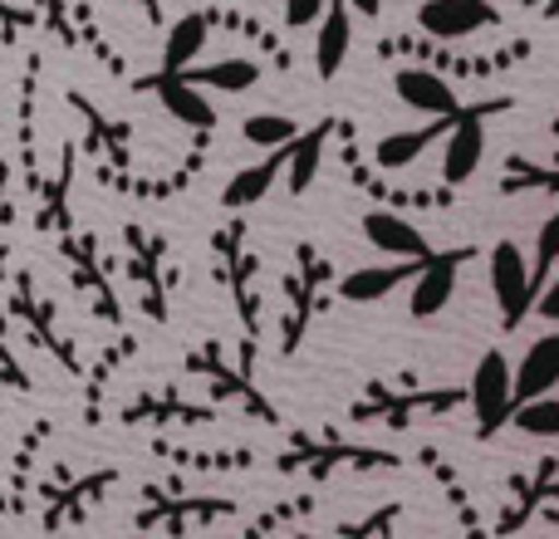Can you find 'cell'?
I'll return each instance as SVG.
<instances>
[{
	"label": "cell",
	"instance_id": "1",
	"mask_svg": "<svg viewBox=\"0 0 559 539\" xmlns=\"http://www.w3.org/2000/svg\"><path fill=\"white\" fill-rule=\"evenodd\" d=\"M501 108H511V98H496V104H472L462 108V113L452 118V128H447L442 137V177L447 187H462L476 177V167H481L486 157V118L501 113Z\"/></svg>",
	"mask_w": 559,
	"mask_h": 539
},
{
	"label": "cell",
	"instance_id": "2",
	"mask_svg": "<svg viewBox=\"0 0 559 539\" xmlns=\"http://www.w3.org/2000/svg\"><path fill=\"white\" fill-rule=\"evenodd\" d=\"M472 412H476V432L481 436H496L515 417V368L506 363L501 348H486L481 363H476V373H472Z\"/></svg>",
	"mask_w": 559,
	"mask_h": 539
},
{
	"label": "cell",
	"instance_id": "3",
	"mask_svg": "<svg viewBox=\"0 0 559 539\" xmlns=\"http://www.w3.org/2000/svg\"><path fill=\"white\" fill-rule=\"evenodd\" d=\"M491 295L501 304V328H521V319L535 309V270L515 241L491 245Z\"/></svg>",
	"mask_w": 559,
	"mask_h": 539
},
{
	"label": "cell",
	"instance_id": "4",
	"mask_svg": "<svg viewBox=\"0 0 559 539\" xmlns=\"http://www.w3.org/2000/svg\"><path fill=\"white\" fill-rule=\"evenodd\" d=\"M417 25L432 39H466V35H481V29L501 25V10L491 0H423Z\"/></svg>",
	"mask_w": 559,
	"mask_h": 539
},
{
	"label": "cell",
	"instance_id": "5",
	"mask_svg": "<svg viewBox=\"0 0 559 539\" xmlns=\"http://www.w3.org/2000/svg\"><path fill=\"white\" fill-rule=\"evenodd\" d=\"M472 261V251H442V255H427V265L417 270V285H413V299H407V309H413V319H432L442 314L447 304H452L456 295V275H462V265Z\"/></svg>",
	"mask_w": 559,
	"mask_h": 539
},
{
	"label": "cell",
	"instance_id": "6",
	"mask_svg": "<svg viewBox=\"0 0 559 539\" xmlns=\"http://www.w3.org/2000/svg\"><path fill=\"white\" fill-rule=\"evenodd\" d=\"M364 241L383 255H397V261H423V255H432L427 236L397 212H368L364 216Z\"/></svg>",
	"mask_w": 559,
	"mask_h": 539
},
{
	"label": "cell",
	"instance_id": "7",
	"mask_svg": "<svg viewBox=\"0 0 559 539\" xmlns=\"http://www.w3.org/2000/svg\"><path fill=\"white\" fill-rule=\"evenodd\" d=\"M393 88H397V98H403L407 108H417V113H427V118L462 113V104H456V88L447 84L442 74H432V69H397Z\"/></svg>",
	"mask_w": 559,
	"mask_h": 539
},
{
	"label": "cell",
	"instance_id": "8",
	"mask_svg": "<svg viewBox=\"0 0 559 539\" xmlns=\"http://www.w3.org/2000/svg\"><path fill=\"white\" fill-rule=\"evenodd\" d=\"M559 387V334H545L525 348L521 368H515V403H531L540 393Z\"/></svg>",
	"mask_w": 559,
	"mask_h": 539
},
{
	"label": "cell",
	"instance_id": "9",
	"mask_svg": "<svg viewBox=\"0 0 559 539\" xmlns=\"http://www.w3.org/2000/svg\"><path fill=\"white\" fill-rule=\"evenodd\" d=\"M157 98H163V108L177 118V123H187V128H216V108L206 104L202 84H192V79L177 74V69H167V74L157 79Z\"/></svg>",
	"mask_w": 559,
	"mask_h": 539
},
{
	"label": "cell",
	"instance_id": "10",
	"mask_svg": "<svg viewBox=\"0 0 559 539\" xmlns=\"http://www.w3.org/2000/svg\"><path fill=\"white\" fill-rule=\"evenodd\" d=\"M348 0H329L324 20H319V39H314V64L324 79H334L344 69V55L354 45V20H348Z\"/></svg>",
	"mask_w": 559,
	"mask_h": 539
},
{
	"label": "cell",
	"instance_id": "11",
	"mask_svg": "<svg viewBox=\"0 0 559 539\" xmlns=\"http://www.w3.org/2000/svg\"><path fill=\"white\" fill-rule=\"evenodd\" d=\"M423 265H427V255L417 265H364V270H354V275H344V299L348 304H378V299H388L403 279H413Z\"/></svg>",
	"mask_w": 559,
	"mask_h": 539
},
{
	"label": "cell",
	"instance_id": "12",
	"mask_svg": "<svg viewBox=\"0 0 559 539\" xmlns=\"http://www.w3.org/2000/svg\"><path fill=\"white\" fill-rule=\"evenodd\" d=\"M456 118V113H452ZM452 118H437V123H423V128H407V133H388L383 143L373 147V157H378V167L383 172H397V167H407V163H417L423 157V147H432L437 137H447V128H452Z\"/></svg>",
	"mask_w": 559,
	"mask_h": 539
},
{
	"label": "cell",
	"instance_id": "13",
	"mask_svg": "<svg viewBox=\"0 0 559 539\" xmlns=\"http://www.w3.org/2000/svg\"><path fill=\"white\" fill-rule=\"evenodd\" d=\"M289 153H295V143H280L275 153L265 157V163H255V167H246V172H236L222 202H226V206H255V202H261V196L275 187L280 167H289Z\"/></svg>",
	"mask_w": 559,
	"mask_h": 539
},
{
	"label": "cell",
	"instance_id": "14",
	"mask_svg": "<svg viewBox=\"0 0 559 539\" xmlns=\"http://www.w3.org/2000/svg\"><path fill=\"white\" fill-rule=\"evenodd\" d=\"M206 35H212V15H202V10H192V15H182L173 29H167V49H163V69H192L197 55L206 49Z\"/></svg>",
	"mask_w": 559,
	"mask_h": 539
},
{
	"label": "cell",
	"instance_id": "15",
	"mask_svg": "<svg viewBox=\"0 0 559 539\" xmlns=\"http://www.w3.org/2000/svg\"><path fill=\"white\" fill-rule=\"evenodd\" d=\"M182 74L202 88H226V94H246V88L261 84V64H255V59H216V64L182 69Z\"/></svg>",
	"mask_w": 559,
	"mask_h": 539
},
{
	"label": "cell",
	"instance_id": "16",
	"mask_svg": "<svg viewBox=\"0 0 559 539\" xmlns=\"http://www.w3.org/2000/svg\"><path fill=\"white\" fill-rule=\"evenodd\" d=\"M329 143V123H314L305 137H295V153H289V192L305 196L319 177V157H324Z\"/></svg>",
	"mask_w": 559,
	"mask_h": 539
},
{
	"label": "cell",
	"instance_id": "17",
	"mask_svg": "<svg viewBox=\"0 0 559 539\" xmlns=\"http://www.w3.org/2000/svg\"><path fill=\"white\" fill-rule=\"evenodd\" d=\"M511 427H521L525 436H540V442H555L559 436V397L540 393V397H531V403H515Z\"/></svg>",
	"mask_w": 559,
	"mask_h": 539
},
{
	"label": "cell",
	"instance_id": "18",
	"mask_svg": "<svg viewBox=\"0 0 559 539\" xmlns=\"http://www.w3.org/2000/svg\"><path fill=\"white\" fill-rule=\"evenodd\" d=\"M241 133L251 147H280V143H295L299 128H295V118H285V113H251L241 123Z\"/></svg>",
	"mask_w": 559,
	"mask_h": 539
},
{
	"label": "cell",
	"instance_id": "19",
	"mask_svg": "<svg viewBox=\"0 0 559 539\" xmlns=\"http://www.w3.org/2000/svg\"><path fill=\"white\" fill-rule=\"evenodd\" d=\"M555 265H559V212L540 226V241H535V261H531V270H535V299H540V289L550 285V270Z\"/></svg>",
	"mask_w": 559,
	"mask_h": 539
},
{
	"label": "cell",
	"instance_id": "20",
	"mask_svg": "<svg viewBox=\"0 0 559 539\" xmlns=\"http://www.w3.org/2000/svg\"><path fill=\"white\" fill-rule=\"evenodd\" d=\"M525 187H540V192H559V167H531V163H515L501 192H525Z\"/></svg>",
	"mask_w": 559,
	"mask_h": 539
},
{
	"label": "cell",
	"instance_id": "21",
	"mask_svg": "<svg viewBox=\"0 0 559 539\" xmlns=\"http://www.w3.org/2000/svg\"><path fill=\"white\" fill-rule=\"evenodd\" d=\"M324 10H329V0H285V25L305 29V25H314V20H324Z\"/></svg>",
	"mask_w": 559,
	"mask_h": 539
},
{
	"label": "cell",
	"instance_id": "22",
	"mask_svg": "<svg viewBox=\"0 0 559 539\" xmlns=\"http://www.w3.org/2000/svg\"><path fill=\"white\" fill-rule=\"evenodd\" d=\"M535 309H540V319H550V324H559V279H550V285L540 289Z\"/></svg>",
	"mask_w": 559,
	"mask_h": 539
},
{
	"label": "cell",
	"instance_id": "23",
	"mask_svg": "<svg viewBox=\"0 0 559 539\" xmlns=\"http://www.w3.org/2000/svg\"><path fill=\"white\" fill-rule=\"evenodd\" d=\"M348 5H354L358 15H378V10H383V0H348Z\"/></svg>",
	"mask_w": 559,
	"mask_h": 539
},
{
	"label": "cell",
	"instance_id": "24",
	"mask_svg": "<svg viewBox=\"0 0 559 539\" xmlns=\"http://www.w3.org/2000/svg\"><path fill=\"white\" fill-rule=\"evenodd\" d=\"M138 5H147V15H157V0H138Z\"/></svg>",
	"mask_w": 559,
	"mask_h": 539
},
{
	"label": "cell",
	"instance_id": "25",
	"mask_svg": "<svg viewBox=\"0 0 559 539\" xmlns=\"http://www.w3.org/2000/svg\"><path fill=\"white\" fill-rule=\"evenodd\" d=\"M555 133H559V118H555Z\"/></svg>",
	"mask_w": 559,
	"mask_h": 539
}]
</instances>
